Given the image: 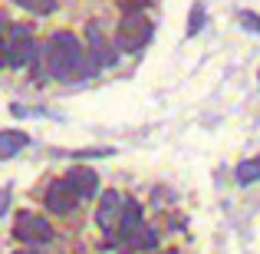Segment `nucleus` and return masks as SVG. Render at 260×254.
<instances>
[{"label": "nucleus", "mask_w": 260, "mask_h": 254, "mask_svg": "<svg viewBox=\"0 0 260 254\" xmlns=\"http://www.w3.org/2000/svg\"><path fill=\"white\" fill-rule=\"evenodd\" d=\"M13 4L30 10V13H37V17H46V13L56 10V0H13Z\"/></svg>", "instance_id": "obj_12"}, {"label": "nucleus", "mask_w": 260, "mask_h": 254, "mask_svg": "<svg viewBox=\"0 0 260 254\" xmlns=\"http://www.w3.org/2000/svg\"><path fill=\"white\" fill-rule=\"evenodd\" d=\"M10 208V188H0V215H7Z\"/></svg>", "instance_id": "obj_16"}, {"label": "nucleus", "mask_w": 260, "mask_h": 254, "mask_svg": "<svg viewBox=\"0 0 260 254\" xmlns=\"http://www.w3.org/2000/svg\"><path fill=\"white\" fill-rule=\"evenodd\" d=\"M76 202H79V195L70 188V182H66V178L50 182V188H46V195H43L46 211H53V215H70V211L76 208Z\"/></svg>", "instance_id": "obj_3"}, {"label": "nucleus", "mask_w": 260, "mask_h": 254, "mask_svg": "<svg viewBox=\"0 0 260 254\" xmlns=\"http://www.w3.org/2000/svg\"><path fill=\"white\" fill-rule=\"evenodd\" d=\"M201 26H204V4H194L191 7V20H188V37H194Z\"/></svg>", "instance_id": "obj_13"}, {"label": "nucleus", "mask_w": 260, "mask_h": 254, "mask_svg": "<svg viewBox=\"0 0 260 254\" xmlns=\"http://www.w3.org/2000/svg\"><path fill=\"white\" fill-rule=\"evenodd\" d=\"M26 146H30V135L20 132V129H4L0 132V159H10V155H17Z\"/></svg>", "instance_id": "obj_9"}, {"label": "nucleus", "mask_w": 260, "mask_h": 254, "mask_svg": "<svg viewBox=\"0 0 260 254\" xmlns=\"http://www.w3.org/2000/svg\"><path fill=\"white\" fill-rule=\"evenodd\" d=\"M0 30H4V17H0Z\"/></svg>", "instance_id": "obj_19"}, {"label": "nucleus", "mask_w": 260, "mask_h": 254, "mask_svg": "<svg viewBox=\"0 0 260 254\" xmlns=\"http://www.w3.org/2000/svg\"><path fill=\"white\" fill-rule=\"evenodd\" d=\"M63 178L70 182V188L79 195V202H86V198H92L95 191H99V175H95L92 168H86V165H73Z\"/></svg>", "instance_id": "obj_5"}, {"label": "nucleus", "mask_w": 260, "mask_h": 254, "mask_svg": "<svg viewBox=\"0 0 260 254\" xmlns=\"http://www.w3.org/2000/svg\"><path fill=\"white\" fill-rule=\"evenodd\" d=\"M13 238L26 244H46L53 241V224L40 215H30V211H20L17 221H13Z\"/></svg>", "instance_id": "obj_2"}, {"label": "nucleus", "mask_w": 260, "mask_h": 254, "mask_svg": "<svg viewBox=\"0 0 260 254\" xmlns=\"http://www.w3.org/2000/svg\"><path fill=\"white\" fill-rule=\"evenodd\" d=\"M139 228H142V205L139 202H125L122 205V215H119V224H115L112 241H132Z\"/></svg>", "instance_id": "obj_6"}, {"label": "nucleus", "mask_w": 260, "mask_h": 254, "mask_svg": "<svg viewBox=\"0 0 260 254\" xmlns=\"http://www.w3.org/2000/svg\"><path fill=\"white\" fill-rule=\"evenodd\" d=\"M10 66V57H7V43H0V70Z\"/></svg>", "instance_id": "obj_17"}, {"label": "nucleus", "mask_w": 260, "mask_h": 254, "mask_svg": "<svg viewBox=\"0 0 260 254\" xmlns=\"http://www.w3.org/2000/svg\"><path fill=\"white\" fill-rule=\"evenodd\" d=\"M128 244L139 248V251H155V248H158V228H145V224H142Z\"/></svg>", "instance_id": "obj_11"}, {"label": "nucleus", "mask_w": 260, "mask_h": 254, "mask_svg": "<svg viewBox=\"0 0 260 254\" xmlns=\"http://www.w3.org/2000/svg\"><path fill=\"white\" fill-rule=\"evenodd\" d=\"M10 40H30V26L13 23V26H10Z\"/></svg>", "instance_id": "obj_14"}, {"label": "nucleus", "mask_w": 260, "mask_h": 254, "mask_svg": "<svg viewBox=\"0 0 260 254\" xmlns=\"http://www.w3.org/2000/svg\"><path fill=\"white\" fill-rule=\"evenodd\" d=\"M7 57H10L13 70H20V66L37 60V43H33V40H10V43H7Z\"/></svg>", "instance_id": "obj_7"}, {"label": "nucleus", "mask_w": 260, "mask_h": 254, "mask_svg": "<svg viewBox=\"0 0 260 254\" xmlns=\"http://www.w3.org/2000/svg\"><path fill=\"white\" fill-rule=\"evenodd\" d=\"M148 37H152V23H148L142 13L132 10V13L122 17L119 33H115V46L125 50V53H132V50H142V46L148 43Z\"/></svg>", "instance_id": "obj_1"}, {"label": "nucleus", "mask_w": 260, "mask_h": 254, "mask_svg": "<svg viewBox=\"0 0 260 254\" xmlns=\"http://www.w3.org/2000/svg\"><path fill=\"white\" fill-rule=\"evenodd\" d=\"M13 254H40V251H13Z\"/></svg>", "instance_id": "obj_18"}, {"label": "nucleus", "mask_w": 260, "mask_h": 254, "mask_svg": "<svg viewBox=\"0 0 260 254\" xmlns=\"http://www.w3.org/2000/svg\"><path fill=\"white\" fill-rule=\"evenodd\" d=\"M237 185H254L257 178H260V155H254V159H244V162H237Z\"/></svg>", "instance_id": "obj_10"}, {"label": "nucleus", "mask_w": 260, "mask_h": 254, "mask_svg": "<svg viewBox=\"0 0 260 254\" xmlns=\"http://www.w3.org/2000/svg\"><path fill=\"white\" fill-rule=\"evenodd\" d=\"M241 23H247L250 30H260V17H254V13H247V10L241 13Z\"/></svg>", "instance_id": "obj_15"}, {"label": "nucleus", "mask_w": 260, "mask_h": 254, "mask_svg": "<svg viewBox=\"0 0 260 254\" xmlns=\"http://www.w3.org/2000/svg\"><path fill=\"white\" fill-rule=\"evenodd\" d=\"M168 254H178V251H168Z\"/></svg>", "instance_id": "obj_20"}, {"label": "nucleus", "mask_w": 260, "mask_h": 254, "mask_svg": "<svg viewBox=\"0 0 260 254\" xmlns=\"http://www.w3.org/2000/svg\"><path fill=\"white\" fill-rule=\"evenodd\" d=\"M122 195L119 191H112L109 188L106 195H102V202H99V208H95V224H99L102 231H109V235H115V224H119V215H122Z\"/></svg>", "instance_id": "obj_4"}, {"label": "nucleus", "mask_w": 260, "mask_h": 254, "mask_svg": "<svg viewBox=\"0 0 260 254\" xmlns=\"http://www.w3.org/2000/svg\"><path fill=\"white\" fill-rule=\"evenodd\" d=\"M89 43H92V57L99 60V66H112L115 63V50L102 40V30H99V23H89Z\"/></svg>", "instance_id": "obj_8"}]
</instances>
